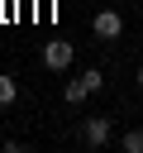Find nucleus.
Instances as JSON below:
<instances>
[{
    "label": "nucleus",
    "instance_id": "f257e3e1",
    "mask_svg": "<svg viewBox=\"0 0 143 153\" xmlns=\"http://www.w3.org/2000/svg\"><path fill=\"white\" fill-rule=\"evenodd\" d=\"M110 134H114L110 115H91V120L81 124V139H86V148H105V143H110Z\"/></svg>",
    "mask_w": 143,
    "mask_h": 153
},
{
    "label": "nucleus",
    "instance_id": "f03ea898",
    "mask_svg": "<svg viewBox=\"0 0 143 153\" xmlns=\"http://www.w3.org/2000/svg\"><path fill=\"white\" fill-rule=\"evenodd\" d=\"M91 29H95L100 43H114V38L124 33V19H119V10H100V14L91 19Z\"/></svg>",
    "mask_w": 143,
    "mask_h": 153
},
{
    "label": "nucleus",
    "instance_id": "7ed1b4c3",
    "mask_svg": "<svg viewBox=\"0 0 143 153\" xmlns=\"http://www.w3.org/2000/svg\"><path fill=\"white\" fill-rule=\"evenodd\" d=\"M72 43H48L43 48V67H52V72H62V67H72Z\"/></svg>",
    "mask_w": 143,
    "mask_h": 153
},
{
    "label": "nucleus",
    "instance_id": "20e7f679",
    "mask_svg": "<svg viewBox=\"0 0 143 153\" xmlns=\"http://www.w3.org/2000/svg\"><path fill=\"white\" fill-rule=\"evenodd\" d=\"M86 96H91V86H86V81H67V86H62V100H67V105H81Z\"/></svg>",
    "mask_w": 143,
    "mask_h": 153
},
{
    "label": "nucleus",
    "instance_id": "39448f33",
    "mask_svg": "<svg viewBox=\"0 0 143 153\" xmlns=\"http://www.w3.org/2000/svg\"><path fill=\"white\" fill-rule=\"evenodd\" d=\"M119 148H124V153H143V129H129V134L119 139Z\"/></svg>",
    "mask_w": 143,
    "mask_h": 153
},
{
    "label": "nucleus",
    "instance_id": "423d86ee",
    "mask_svg": "<svg viewBox=\"0 0 143 153\" xmlns=\"http://www.w3.org/2000/svg\"><path fill=\"white\" fill-rule=\"evenodd\" d=\"M81 81H86L91 91H105V72H100V67H86V72H81Z\"/></svg>",
    "mask_w": 143,
    "mask_h": 153
},
{
    "label": "nucleus",
    "instance_id": "0eeeda50",
    "mask_svg": "<svg viewBox=\"0 0 143 153\" xmlns=\"http://www.w3.org/2000/svg\"><path fill=\"white\" fill-rule=\"evenodd\" d=\"M14 96H19V86L10 76H0V105H14Z\"/></svg>",
    "mask_w": 143,
    "mask_h": 153
},
{
    "label": "nucleus",
    "instance_id": "6e6552de",
    "mask_svg": "<svg viewBox=\"0 0 143 153\" xmlns=\"http://www.w3.org/2000/svg\"><path fill=\"white\" fill-rule=\"evenodd\" d=\"M138 91H143V67H138Z\"/></svg>",
    "mask_w": 143,
    "mask_h": 153
}]
</instances>
